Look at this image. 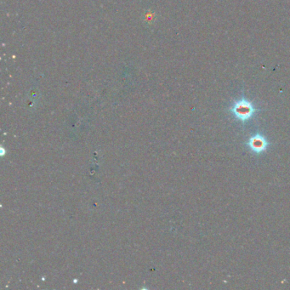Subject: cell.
I'll list each match as a JSON object with an SVG mask.
<instances>
[{"label":"cell","mask_w":290,"mask_h":290,"mask_svg":"<svg viewBox=\"0 0 290 290\" xmlns=\"http://www.w3.org/2000/svg\"><path fill=\"white\" fill-rule=\"evenodd\" d=\"M229 111L236 119L244 123L251 119L259 109H257L249 100L242 97L241 99L236 101L235 102L230 106Z\"/></svg>","instance_id":"6da1fadb"},{"label":"cell","mask_w":290,"mask_h":290,"mask_svg":"<svg viewBox=\"0 0 290 290\" xmlns=\"http://www.w3.org/2000/svg\"><path fill=\"white\" fill-rule=\"evenodd\" d=\"M247 145L254 154H260L267 150L270 143L263 135L256 134L249 138Z\"/></svg>","instance_id":"7a4b0ae2"}]
</instances>
